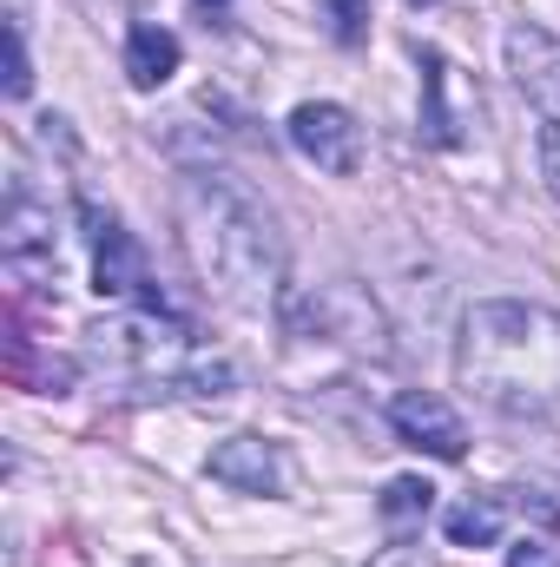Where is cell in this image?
Listing matches in <instances>:
<instances>
[{
  "label": "cell",
  "instance_id": "cell-19",
  "mask_svg": "<svg viewBox=\"0 0 560 567\" xmlns=\"http://www.w3.org/2000/svg\"><path fill=\"white\" fill-rule=\"evenodd\" d=\"M541 172H548V192L560 198V126L541 133Z\"/></svg>",
  "mask_w": 560,
  "mask_h": 567
},
{
  "label": "cell",
  "instance_id": "cell-7",
  "mask_svg": "<svg viewBox=\"0 0 560 567\" xmlns=\"http://www.w3.org/2000/svg\"><path fill=\"white\" fill-rule=\"evenodd\" d=\"M211 482H225L238 495H290L297 468H290V455H283L278 442H265V435H225L211 449Z\"/></svg>",
  "mask_w": 560,
  "mask_h": 567
},
{
  "label": "cell",
  "instance_id": "cell-10",
  "mask_svg": "<svg viewBox=\"0 0 560 567\" xmlns=\"http://www.w3.org/2000/svg\"><path fill=\"white\" fill-rule=\"evenodd\" d=\"M508 73H515V86L541 106V120L560 126V40L554 33L515 27V33H508Z\"/></svg>",
  "mask_w": 560,
  "mask_h": 567
},
{
  "label": "cell",
  "instance_id": "cell-16",
  "mask_svg": "<svg viewBox=\"0 0 560 567\" xmlns=\"http://www.w3.org/2000/svg\"><path fill=\"white\" fill-rule=\"evenodd\" d=\"M33 93V60H27V33L20 20H7V100H27Z\"/></svg>",
  "mask_w": 560,
  "mask_h": 567
},
{
  "label": "cell",
  "instance_id": "cell-17",
  "mask_svg": "<svg viewBox=\"0 0 560 567\" xmlns=\"http://www.w3.org/2000/svg\"><path fill=\"white\" fill-rule=\"evenodd\" d=\"M178 383H185L191 396H211V403H218V396H231V363H205V357H198V363L178 370Z\"/></svg>",
  "mask_w": 560,
  "mask_h": 567
},
{
  "label": "cell",
  "instance_id": "cell-5",
  "mask_svg": "<svg viewBox=\"0 0 560 567\" xmlns=\"http://www.w3.org/2000/svg\"><path fill=\"white\" fill-rule=\"evenodd\" d=\"M86 225H93V278L106 297H126L139 310H165V297L152 290V271H145V251L133 245V231H120V218H100L86 205Z\"/></svg>",
  "mask_w": 560,
  "mask_h": 567
},
{
  "label": "cell",
  "instance_id": "cell-20",
  "mask_svg": "<svg viewBox=\"0 0 560 567\" xmlns=\"http://www.w3.org/2000/svg\"><path fill=\"white\" fill-rule=\"evenodd\" d=\"M370 567H428V561H422L416 542H396V548H383V555H376Z\"/></svg>",
  "mask_w": 560,
  "mask_h": 567
},
{
  "label": "cell",
  "instance_id": "cell-6",
  "mask_svg": "<svg viewBox=\"0 0 560 567\" xmlns=\"http://www.w3.org/2000/svg\"><path fill=\"white\" fill-rule=\"evenodd\" d=\"M290 145H297L317 172H336V178H350V172L363 165V126H356L343 106H330V100H310V106L290 113Z\"/></svg>",
  "mask_w": 560,
  "mask_h": 567
},
{
  "label": "cell",
  "instance_id": "cell-18",
  "mask_svg": "<svg viewBox=\"0 0 560 567\" xmlns=\"http://www.w3.org/2000/svg\"><path fill=\"white\" fill-rule=\"evenodd\" d=\"M508 567H560V555L541 542V535H528V542H515V548H508Z\"/></svg>",
  "mask_w": 560,
  "mask_h": 567
},
{
  "label": "cell",
  "instance_id": "cell-22",
  "mask_svg": "<svg viewBox=\"0 0 560 567\" xmlns=\"http://www.w3.org/2000/svg\"><path fill=\"white\" fill-rule=\"evenodd\" d=\"M409 7H435V0H409Z\"/></svg>",
  "mask_w": 560,
  "mask_h": 567
},
{
  "label": "cell",
  "instance_id": "cell-2",
  "mask_svg": "<svg viewBox=\"0 0 560 567\" xmlns=\"http://www.w3.org/2000/svg\"><path fill=\"white\" fill-rule=\"evenodd\" d=\"M178 238L191 271L205 278V290H218L238 310H265L278 297V271H283V238L271 225V212L218 178V172H191L178 185Z\"/></svg>",
  "mask_w": 560,
  "mask_h": 567
},
{
  "label": "cell",
  "instance_id": "cell-4",
  "mask_svg": "<svg viewBox=\"0 0 560 567\" xmlns=\"http://www.w3.org/2000/svg\"><path fill=\"white\" fill-rule=\"evenodd\" d=\"M422 140L428 145H468L475 140V120H481V93L475 80L455 73L448 53L422 47Z\"/></svg>",
  "mask_w": 560,
  "mask_h": 567
},
{
  "label": "cell",
  "instance_id": "cell-1",
  "mask_svg": "<svg viewBox=\"0 0 560 567\" xmlns=\"http://www.w3.org/2000/svg\"><path fill=\"white\" fill-rule=\"evenodd\" d=\"M455 383L515 423L560 416V310L528 297H488L462 317Z\"/></svg>",
  "mask_w": 560,
  "mask_h": 567
},
{
  "label": "cell",
  "instance_id": "cell-14",
  "mask_svg": "<svg viewBox=\"0 0 560 567\" xmlns=\"http://www.w3.org/2000/svg\"><path fill=\"white\" fill-rule=\"evenodd\" d=\"M428 508H435V488H428L422 475H396V482L383 488V522H390V528L428 522Z\"/></svg>",
  "mask_w": 560,
  "mask_h": 567
},
{
  "label": "cell",
  "instance_id": "cell-15",
  "mask_svg": "<svg viewBox=\"0 0 560 567\" xmlns=\"http://www.w3.org/2000/svg\"><path fill=\"white\" fill-rule=\"evenodd\" d=\"M317 7H323L336 47H363L370 40V0H317Z\"/></svg>",
  "mask_w": 560,
  "mask_h": 567
},
{
  "label": "cell",
  "instance_id": "cell-13",
  "mask_svg": "<svg viewBox=\"0 0 560 567\" xmlns=\"http://www.w3.org/2000/svg\"><path fill=\"white\" fill-rule=\"evenodd\" d=\"M7 377H13L20 390H53V396H60V390L73 383V363H60V357H53V363H33L27 337H13V343H7Z\"/></svg>",
  "mask_w": 560,
  "mask_h": 567
},
{
  "label": "cell",
  "instance_id": "cell-11",
  "mask_svg": "<svg viewBox=\"0 0 560 567\" xmlns=\"http://www.w3.org/2000/svg\"><path fill=\"white\" fill-rule=\"evenodd\" d=\"M178 73V33L172 27H133L126 33V80L139 86V93H158L165 80Z\"/></svg>",
  "mask_w": 560,
  "mask_h": 567
},
{
  "label": "cell",
  "instance_id": "cell-9",
  "mask_svg": "<svg viewBox=\"0 0 560 567\" xmlns=\"http://www.w3.org/2000/svg\"><path fill=\"white\" fill-rule=\"evenodd\" d=\"M390 423H396V435H403L409 449L435 455V462H462V455H468V429H462V416H455L442 396H428V390L396 396V403H390Z\"/></svg>",
  "mask_w": 560,
  "mask_h": 567
},
{
  "label": "cell",
  "instance_id": "cell-3",
  "mask_svg": "<svg viewBox=\"0 0 560 567\" xmlns=\"http://www.w3.org/2000/svg\"><path fill=\"white\" fill-rule=\"evenodd\" d=\"M185 337L191 330L178 317H165V310H126L113 323H93V350L100 357H113L120 370H152V377H172L191 357Z\"/></svg>",
  "mask_w": 560,
  "mask_h": 567
},
{
  "label": "cell",
  "instance_id": "cell-12",
  "mask_svg": "<svg viewBox=\"0 0 560 567\" xmlns=\"http://www.w3.org/2000/svg\"><path fill=\"white\" fill-rule=\"evenodd\" d=\"M501 522H508V502L501 495H468V502H455L442 515V535L455 548H495L501 542Z\"/></svg>",
  "mask_w": 560,
  "mask_h": 567
},
{
  "label": "cell",
  "instance_id": "cell-8",
  "mask_svg": "<svg viewBox=\"0 0 560 567\" xmlns=\"http://www.w3.org/2000/svg\"><path fill=\"white\" fill-rule=\"evenodd\" d=\"M53 205H33V198H7V212H0V258H7V271H20V278H53L60 271V251H53Z\"/></svg>",
  "mask_w": 560,
  "mask_h": 567
},
{
  "label": "cell",
  "instance_id": "cell-21",
  "mask_svg": "<svg viewBox=\"0 0 560 567\" xmlns=\"http://www.w3.org/2000/svg\"><path fill=\"white\" fill-rule=\"evenodd\" d=\"M198 7H231V0H198Z\"/></svg>",
  "mask_w": 560,
  "mask_h": 567
}]
</instances>
